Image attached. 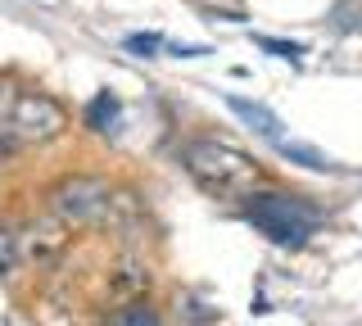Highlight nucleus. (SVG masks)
Here are the masks:
<instances>
[{
  "instance_id": "1",
  "label": "nucleus",
  "mask_w": 362,
  "mask_h": 326,
  "mask_svg": "<svg viewBox=\"0 0 362 326\" xmlns=\"http://www.w3.org/2000/svg\"><path fill=\"white\" fill-rule=\"evenodd\" d=\"M181 163L195 182L218 199H249L258 186V163L245 150L226 145L218 136H199L181 145Z\"/></svg>"
},
{
  "instance_id": "2",
  "label": "nucleus",
  "mask_w": 362,
  "mask_h": 326,
  "mask_svg": "<svg viewBox=\"0 0 362 326\" xmlns=\"http://www.w3.org/2000/svg\"><path fill=\"white\" fill-rule=\"evenodd\" d=\"M245 218L249 227H258L272 245H286V250H299L308 245V235L317 231L322 213H317L303 195H281V190H258L249 195L245 204Z\"/></svg>"
},
{
  "instance_id": "3",
  "label": "nucleus",
  "mask_w": 362,
  "mask_h": 326,
  "mask_svg": "<svg viewBox=\"0 0 362 326\" xmlns=\"http://www.w3.org/2000/svg\"><path fill=\"white\" fill-rule=\"evenodd\" d=\"M109 204H113V190L105 177H64V182L50 186V213L68 227L105 218Z\"/></svg>"
},
{
  "instance_id": "4",
  "label": "nucleus",
  "mask_w": 362,
  "mask_h": 326,
  "mask_svg": "<svg viewBox=\"0 0 362 326\" xmlns=\"http://www.w3.org/2000/svg\"><path fill=\"white\" fill-rule=\"evenodd\" d=\"M5 127L18 136V145H41V141H54V136H59V132L68 127V118H64V109L54 105L50 95L23 91L14 100V109H9Z\"/></svg>"
},
{
  "instance_id": "5",
  "label": "nucleus",
  "mask_w": 362,
  "mask_h": 326,
  "mask_svg": "<svg viewBox=\"0 0 362 326\" xmlns=\"http://www.w3.org/2000/svg\"><path fill=\"white\" fill-rule=\"evenodd\" d=\"M226 109H231V114L240 118L249 132H258V136H267V141H286V136H281V118L272 114L267 105H258V100H245V95H226Z\"/></svg>"
},
{
  "instance_id": "6",
  "label": "nucleus",
  "mask_w": 362,
  "mask_h": 326,
  "mask_svg": "<svg viewBox=\"0 0 362 326\" xmlns=\"http://www.w3.org/2000/svg\"><path fill=\"white\" fill-rule=\"evenodd\" d=\"M118 122H122V100L113 91H100L86 105V127L90 132H118Z\"/></svg>"
},
{
  "instance_id": "7",
  "label": "nucleus",
  "mask_w": 362,
  "mask_h": 326,
  "mask_svg": "<svg viewBox=\"0 0 362 326\" xmlns=\"http://www.w3.org/2000/svg\"><path fill=\"white\" fill-rule=\"evenodd\" d=\"M276 150L286 154V159H294L299 168H308V173H344L331 154H322V150H313V145H299V141H276Z\"/></svg>"
},
{
  "instance_id": "8",
  "label": "nucleus",
  "mask_w": 362,
  "mask_h": 326,
  "mask_svg": "<svg viewBox=\"0 0 362 326\" xmlns=\"http://www.w3.org/2000/svg\"><path fill=\"white\" fill-rule=\"evenodd\" d=\"M254 46H258V50H267V54H276V59H290V64H299V59H303V46H294V41H276V37H254Z\"/></svg>"
},
{
  "instance_id": "9",
  "label": "nucleus",
  "mask_w": 362,
  "mask_h": 326,
  "mask_svg": "<svg viewBox=\"0 0 362 326\" xmlns=\"http://www.w3.org/2000/svg\"><path fill=\"white\" fill-rule=\"evenodd\" d=\"M113 326H158V313L150 308V303H132V308L118 313V322Z\"/></svg>"
},
{
  "instance_id": "10",
  "label": "nucleus",
  "mask_w": 362,
  "mask_h": 326,
  "mask_svg": "<svg viewBox=\"0 0 362 326\" xmlns=\"http://www.w3.org/2000/svg\"><path fill=\"white\" fill-rule=\"evenodd\" d=\"M122 46H127L132 54H141V59H150V54H154L158 46H168V41H163V37H154V32H132Z\"/></svg>"
},
{
  "instance_id": "11",
  "label": "nucleus",
  "mask_w": 362,
  "mask_h": 326,
  "mask_svg": "<svg viewBox=\"0 0 362 326\" xmlns=\"http://www.w3.org/2000/svg\"><path fill=\"white\" fill-rule=\"evenodd\" d=\"M14 258H18V250H14V235L0 227V272H9V267H14Z\"/></svg>"
},
{
  "instance_id": "12",
  "label": "nucleus",
  "mask_w": 362,
  "mask_h": 326,
  "mask_svg": "<svg viewBox=\"0 0 362 326\" xmlns=\"http://www.w3.org/2000/svg\"><path fill=\"white\" fill-rule=\"evenodd\" d=\"M14 100H18V91L9 82H0V122L9 118V109H14Z\"/></svg>"
},
{
  "instance_id": "13",
  "label": "nucleus",
  "mask_w": 362,
  "mask_h": 326,
  "mask_svg": "<svg viewBox=\"0 0 362 326\" xmlns=\"http://www.w3.org/2000/svg\"><path fill=\"white\" fill-rule=\"evenodd\" d=\"M168 50H173L177 59H199V54H209V46H181V41H173Z\"/></svg>"
}]
</instances>
